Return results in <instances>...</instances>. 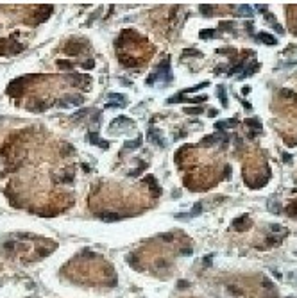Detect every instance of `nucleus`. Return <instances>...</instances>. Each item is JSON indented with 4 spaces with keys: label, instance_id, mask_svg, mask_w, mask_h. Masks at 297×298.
<instances>
[{
    "label": "nucleus",
    "instance_id": "6ab92c4d",
    "mask_svg": "<svg viewBox=\"0 0 297 298\" xmlns=\"http://www.w3.org/2000/svg\"><path fill=\"white\" fill-rule=\"evenodd\" d=\"M238 72H243V63H240V64H236L235 68H231L227 73H229V75H235V73H238Z\"/></svg>",
    "mask_w": 297,
    "mask_h": 298
},
{
    "label": "nucleus",
    "instance_id": "423d86ee",
    "mask_svg": "<svg viewBox=\"0 0 297 298\" xmlns=\"http://www.w3.org/2000/svg\"><path fill=\"white\" fill-rule=\"evenodd\" d=\"M258 41L267 43V45H276V38L270 36V34H267V32H260V34H258Z\"/></svg>",
    "mask_w": 297,
    "mask_h": 298
},
{
    "label": "nucleus",
    "instance_id": "a878e982",
    "mask_svg": "<svg viewBox=\"0 0 297 298\" xmlns=\"http://www.w3.org/2000/svg\"><path fill=\"white\" fill-rule=\"evenodd\" d=\"M93 66H95L93 59H88L86 63H82V68H84V70H89V68H93Z\"/></svg>",
    "mask_w": 297,
    "mask_h": 298
},
{
    "label": "nucleus",
    "instance_id": "9b49d317",
    "mask_svg": "<svg viewBox=\"0 0 297 298\" xmlns=\"http://www.w3.org/2000/svg\"><path fill=\"white\" fill-rule=\"evenodd\" d=\"M140 145H142V137H136L134 141H127V143H125V148H127V150H132V148H138Z\"/></svg>",
    "mask_w": 297,
    "mask_h": 298
},
{
    "label": "nucleus",
    "instance_id": "cd10ccee",
    "mask_svg": "<svg viewBox=\"0 0 297 298\" xmlns=\"http://www.w3.org/2000/svg\"><path fill=\"white\" fill-rule=\"evenodd\" d=\"M188 286H190V284H188L186 280H179V282H177V287H188Z\"/></svg>",
    "mask_w": 297,
    "mask_h": 298
},
{
    "label": "nucleus",
    "instance_id": "2f4dec72",
    "mask_svg": "<svg viewBox=\"0 0 297 298\" xmlns=\"http://www.w3.org/2000/svg\"><path fill=\"white\" fill-rule=\"evenodd\" d=\"M181 254H185V255H188V254H192V248H185V250H181Z\"/></svg>",
    "mask_w": 297,
    "mask_h": 298
},
{
    "label": "nucleus",
    "instance_id": "b1692460",
    "mask_svg": "<svg viewBox=\"0 0 297 298\" xmlns=\"http://www.w3.org/2000/svg\"><path fill=\"white\" fill-rule=\"evenodd\" d=\"M145 168H147V164L143 163V164H142V166H140L138 170H134V171H129V175H131V177H136V175H140V173H142V171H143Z\"/></svg>",
    "mask_w": 297,
    "mask_h": 298
},
{
    "label": "nucleus",
    "instance_id": "39448f33",
    "mask_svg": "<svg viewBox=\"0 0 297 298\" xmlns=\"http://www.w3.org/2000/svg\"><path fill=\"white\" fill-rule=\"evenodd\" d=\"M233 225H235V228H238V230H242V228H243L245 225L249 227V225H250V221H249V216H247V214H243V216H240V218H236Z\"/></svg>",
    "mask_w": 297,
    "mask_h": 298
},
{
    "label": "nucleus",
    "instance_id": "aec40b11",
    "mask_svg": "<svg viewBox=\"0 0 297 298\" xmlns=\"http://www.w3.org/2000/svg\"><path fill=\"white\" fill-rule=\"evenodd\" d=\"M206 100H208V97H206V95H200V97H195V98H190L188 102H190V104H199V102H206Z\"/></svg>",
    "mask_w": 297,
    "mask_h": 298
},
{
    "label": "nucleus",
    "instance_id": "1a4fd4ad",
    "mask_svg": "<svg viewBox=\"0 0 297 298\" xmlns=\"http://www.w3.org/2000/svg\"><path fill=\"white\" fill-rule=\"evenodd\" d=\"M268 211H270L272 214H279V213H281V205H279V202H270V203H268Z\"/></svg>",
    "mask_w": 297,
    "mask_h": 298
},
{
    "label": "nucleus",
    "instance_id": "a211bd4d",
    "mask_svg": "<svg viewBox=\"0 0 297 298\" xmlns=\"http://www.w3.org/2000/svg\"><path fill=\"white\" fill-rule=\"evenodd\" d=\"M107 98H109V100H120V102H125V97H124V95H118V93H109Z\"/></svg>",
    "mask_w": 297,
    "mask_h": 298
},
{
    "label": "nucleus",
    "instance_id": "7ed1b4c3",
    "mask_svg": "<svg viewBox=\"0 0 297 298\" xmlns=\"http://www.w3.org/2000/svg\"><path fill=\"white\" fill-rule=\"evenodd\" d=\"M61 102H63L64 105H79V104H82V97H77V95H64Z\"/></svg>",
    "mask_w": 297,
    "mask_h": 298
},
{
    "label": "nucleus",
    "instance_id": "473e14b6",
    "mask_svg": "<svg viewBox=\"0 0 297 298\" xmlns=\"http://www.w3.org/2000/svg\"><path fill=\"white\" fill-rule=\"evenodd\" d=\"M4 246H6V248H7V250H13V248H14V245H13V243H6V245H4Z\"/></svg>",
    "mask_w": 297,
    "mask_h": 298
},
{
    "label": "nucleus",
    "instance_id": "bb28decb",
    "mask_svg": "<svg viewBox=\"0 0 297 298\" xmlns=\"http://www.w3.org/2000/svg\"><path fill=\"white\" fill-rule=\"evenodd\" d=\"M288 213H290L292 216H297V203H293V205H290V209H288Z\"/></svg>",
    "mask_w": 297,
    "mask_h": 298
},
{
    "label": "nucleus",
    "instance_id": "f03ea898",
    "mask_svg": "<svg viewBox=\"0 0 297 298\" xmlns=\"http://www.w3.org/2000/svg\"><path fill=\"white\" fill-rule=\"evenodd\" d=\"M147 137H149V141H152V143H156V145H159V147H165V141L159 137V132H157L156 129H149Z\"/></svg>",
    "mask_w": 297,
    "mask_h": 298
},
{
    "label": "nucleus",
    "instance_id": "72a5a7b5",
    "mask_svg": "<svg viewBox=\"0 0 297 298\" xmlns=\"http://www.w3.org/2000/svg\"><path fill=\"white\" fill-rule=\"evenodd\" d=\"M242 91H243V95H247V93H249V91H250V87H249V86H245V87H243Z\"/></svg>",
    "mask_w": 297,
    "mask_h": 298
},
{
    "label": "nucleus",
    "instance_id": "6e6552de",
    "mask_svg": "<svg viewBox=\"0 0 297 298\" xmlns=\"http://www.w3.org/2000/svg\"><path fill=\"white\" fill-rule=\"evenodd\" d=\"M132 122L131 120H127V116H118L117 120H113V123H111V127H115V125H131Z\"/></svg>",
    "mask_w": 297,
    "mask_h": 298
},
{
    "label": "nucleus",
    "instance_id": "f8f14e48",
    "mask_svg": "<svg viewBox=\"0 0 297 298\" xmlns=\"http://www.w3.org/2000/svg\"><path fill=\"white\" fill-rule=\"evenodd\" d=\"M218 98L222 100V105L225 107L227 105V97H225V87L224 86H218Z\"/></svg>",
    "mask_w": 297,
    "mask_h": 298
},
{
    "label": "nucleus",
    "instance_id": "4468645a",
    "mask_svg": "<svg viewBox=\"0 0 297 298\" xmlns=\"http://www.w3.org/2000/svg\"><path fill=\"white\" fill-rule=\"evenodd\" d=\"M218 139H220V136H208V137H204V139H202V145H213Z\"/></svg>",
    "mask_w": 297,
    "mask_h": 298
},
{
    "label": "nucleus",
    "instance_id": "2eb2a0df",
    "mask_svg": "<svg viewBox=\"0 0 297 298\" xmlns=\"http://www.w3.org/2000/svg\"><path fill=\"white\" fill-rule=\"evenodd\" d=\"M122 216L120 214H113V213H107V214H104L102 216V220L104 221H117V220H120Z\"/></svg>",
    "mask_w": 297,
    "mask_h": 298
},
{
    "label": "nucleus",
    "instance_id": "412c9836",
    "mask_svg": "<svg viewBox=\"0 0 297 298\" xmlns=\"http://www.w3.org/2000/svg\"><path fill=\"white\" fill-rule=\"evenodd\" d=\"M70 154H74V148H72L70 145H64V147L61 148V155H70Z\"/></svg>",
    "mask_w": 297,
    "mask_h": 298
},
{
    "label": "nucleus",
    "instance_id": "5701e85b",
    "mask_svg": "<svg viewBox=\"0 0 297 298\" xmlns=\"http://www.w3.org/2000/svg\"><path fill=\"white\" fill-rule=\"evenodd\" d=\"M213 32H215V31H211V29H208V31H202V32H200V38H202V39H206V38H213V36H215Z\"/></svg>",
    "mask_w": 297,
    "mask_h": 298
},
{
    "label": "nucleus",
    "instance_id": "4be33fe9",
    "mask_svg": "<svg viewBox=\"0 0 297 298\" xmlns=\"http://www.w3.org/2000/svg\"><path fill=\"white\" fill-rule=\"evenodd\" d=\"M57 66L63 68V70H72V68H74L72 63H63V61H57Z\"/></svg>",
    "mask_w": 297,
    "mask_h": 298
},
{
    "label": "nucleus",
    "instance_id": "ddd939ff",
    "mask_svg": "<svg viewBox=\"0 0 297 298\" xmlns=\"http://www.w3.org/2000/svg\"><path fill=\"white\" fill-rule=\"evenodd\" d=\"M245 123L249 125V127H254V129H261V123H260V120H256V118H247L245 120Z\"/></svg>",
    "mask_w": 297,
    "mask_h": 298
},
{
    "label": "nucleus",
    "instance_id": "c85d7f7f",
    "mask_svg": "<svg viewBox=\"0 0 297 298\" xmlns=\"http://www.w3.org/2000/svg\"><path fill=\"white\" fill-rule=\"evenodd\" d=\"M211 257H213V255H208V257H204V259H202L206 266H210V264H211Z\"/></svg>",
    "mask_w": 297,
    "mask_h": 298
},
{
    "label": "nucleus",
    "instance_id": "f704fd0d",
    "mask_svg": "<svg viewBox=\"0 0 297 298\" xmlns=\"http://www.w3.org/2000/svg\"><path fill=\"white\" fill-rule=\"evenodd\" d=\"M288 298H293V296H288Z\"/></svg>",
    "mask_w": 297,
    "mask_h": 298
},
{
    "label": "nucleus",
    "instance_id": "9d476101",
    "mask_svg": "<svg viewBox=\"0 0 297 298\" xmlns=\"http://www.w3.org/2000/svg\"><path fill=\"white\" fill-rule=\"evenodd\" d=\"M238 14H245V16H249V18H250V16H253V9H250L247 4H243V6H240V7H238Z\"/></svg>",
    "mask_w": 297,
    "mask_h": 298
},
{
    "label": "nucleus",
    "instance_id": "0eeeda50",
    "mask_svg": "<svg viewBox=\"0 0 297 298\" xmlns=\"http://www.w3.org/2000/svg\"><path fill=\"white\" fill-rule=\"evenodd\" d=\"M258 70V63H254L253 66H250V68H245V70L242 72V75H240V79H245V77H250V75H253L254 72Z\"/></svg>",
    "mask_w": 297,
    "mask_h": 298
},
{
    "label": "nucleus",
    "instance_id": "f3484780",
    "mask_svg": "<svg viewBox=\"0 0 297 298\" xmlns=\"http://www.w3.org/2000/svg\"><path fill=\"white\" fill-rule=\"evenodd\" d=\"M185 112L186 114H200L202 107H185Z\"/></svg>",
    "mask_w": 297,
    "mask_h": 298
},
{
    "label": "nucleus",
    "instance_id": "dca6fc26",
    "mask_svg": "<svg viewBox=\"0 0 297 298\" xmlns=\"http://www.w3.org/2000/svg\"><path fill=\"white\" fill-rule=\"evenodd\" d=\"M88 112H89V109H79V111L74 114V116H72V118H74V120H81L82 116H86Z\"/></svg>",
    "mask_w": 297,
    "mask_h": 298
},
{
    "label": "nucleus",
    "instance_id": "7c9ffc66",
    "mask_svg": "<svg viewBox=\"0 0 297 298\" xmlns=\"http://www.w3.org/2000/svg\"><path fill=\"white\" fill-rule=\"evenodd\" d=\"M283 159H285V163H290V161H292V155H288V154H283Z\"/></svg>",
    "mask_w": 297,
    "mask_h": 298
},
{
    "label": "nucleus",
    "instance_id": "c756f323",
    "mask_svg": "<svg viewBox=\"0 0 297 298\" xmlns=\"http://www.w3.org/2000/svg\"><path fill=\"white\" fill-rule=\"evenodd\" d=\"M231 25H233V23H229V21H224V23H220V27H222V29H229Z\"/></svg>",
    "mask_w": 297,
    "mask_h": 298
},
{
    "label": "nucleus",
    "instance_id": "393cba45",
    "mask_svg": "<svg viewBox=\"0 0 297 298\" xmlns=\"http://www.w3.org/2000/svg\"><path fill=\"white\" fill-rule=\"evenodd\" d=\"M211 11H213L211 6H206V4L200 6V13H202V14H211Z\"/></svg>",
    "mask_w": 297,
    "mask_h": 298
},
{
    "label": "nucleus",
    "instance_id": "f257e3e1",
    "mask_svg": "<svg viewBox=\"0 0 297 298\" xmlns=\"http://www.w3.org/2000/svg\"><path fill=\"white\" fill-rule=\"evenodd\" d=\"M200 211H202V203L199 202V203H195V205H193V209H192V211H190L188 214H182V213H181V214H177L175 218H179V220H188V218H195L197 214H200Z\"/></svg>",
    "mask_w": 297,
    "mask_h": 298
},
{
    "label": "nucleus",
    "instance_id": "20e7f679",
    "mask_svg": "<svg viewBox=\"0 0 297 298\" xmlns=\"http://www.w3.org/2000/svg\"><path fill=\"white\" fill-rule=\"evenodd\" d=\"M89 143L91 145H99L100 148H107L109 147V141H102L99 137V132H91L89 134Z\"/></svg>",
    "mask_w": 297,
    "mask_h": 298
}]
</instances>
